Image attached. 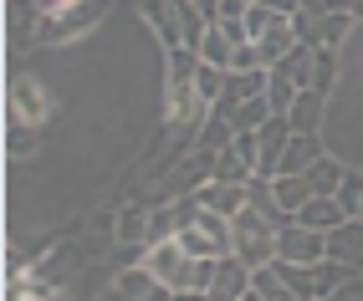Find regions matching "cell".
<instances>
[{"label": "cell", "instance_id": "cell-1", "mask_svg": "<svg viewBox=\"0 0 363 301\" xmlns=\"http://www.w3.org/2000/svg\"><path fill=\"white\" fill-rule=\"evenodd\" d=\"M230 225H235V240H230V250H235V256L246 261L251 271L277 261V230H281L277 220H266L256 205H246L240 215H230Z\"/></svg>", "mask_w": 363, "mask_h": 301}, {"label": "cell", "instance_id": "cell-2", "mask_svg": "<svg viewBox=\"0 0 363 301\" xmlns=\"http://www.w3.org/2000/svg\"><path fill=\"white\" fill-rule=\"evenodd\" d=\"M277 271L286 276L292 296H333V291H337V281H343L353 266L323 256V261H302V266H297V261H277Z\"/></svg>", "mask_w": 363, "mask_h": 301}, {"label": "cell", "instance_id": "cell-3", "mask_svg": "<svg viewBox=\"0 0 363 301\" xmlns=\"http://www.w3.org/2000/svg\"><path fill=\"white\" fill-rule=\"evenodd\" d=\"M143 266H149L159 281L169 286V296H184V291H189V271H195V256L179 245V235H169V240H154V245H149Z\"/></svg>", "mask_w": 363, "mask_h": 301}, {"label": "cell", "instance_id": "cell-4", "mask_svg": "<svg viewBox=\"0 0 363 301\" xmlns=\"http://www.w3.org/2000/svg\"><path fill=\"white\" fill-rule=\"evenodd\" d=\"M328 256V230H312L302 220H286L277 230V261H323Z\"/></svg>", "mask_w": 363, "mask_h": 301}, {"label": "cell", "instance_id": "cell-5", "mask_svg": "<svg viewBox=\"0 0 363 301\" xmlns=\"http://www.w3.org/2000/svg\"><path fill=\"white\" fill-rule=\"evenodd\" d=\"M82 256L87 250L82 245H52V256H36V266H31V276L46 286V291H62L72 276L82 271Z\"/></svg>", "mask_w": 363, "mask_h": 301}, {"label": "cell", "instance_id": "cell-6", "mask_svg": "<svg viewBox=\"0 0 363 301\" xmlns=\"http://www.w3.org/2000/svg\"><path fill=\"white\" fill-rule=\"evenodd\" d=\"M215 301H235V296H251V266L235 256H215V281H210Z\"/></svg>", "mask_w": 363, "mask_h": 301}, {"label": "cell", "instance_id": "cell-7", "mask_svg": "<svg viewBox=\"0 0 363 301\" xmlns=\"http://www.w3.org/2000/svg\"><path fill=\"white\" fill-rule=\"evenodd\" d=\"M11 118H26V123H36V128L52 118V97L41 92L36 77H16L11 82Z\"/></svg>", "mask_w": 363, "mask_h": 301}, {"label": "cell", "instance_id": "cell-8", "mask_svg": "<svg viewBox=\"0 0 363 301\" xmlns=\"http://www.w3.org/2000/svg\"><path fill=\"white\" fill-rule=\"evenodd\" d=\"M312 16V11H307ZM353 6H333V11H323V16H312V26H307V36L302 41H312V46H343V36L353 31Z\"/></svg>", "mask_w": 363, "mask_h": 301}, {"label": "cell", "instance_id": "cell-9", "mask_svg": "<svg viewBox=\"0 0 363 301\" xmlns=\"http://www.w3.org/2000/svg\"><path fill=\"white\" fill-rule=\"evenodd\" d=\"M328 256L353 266V271H363V220L358 215H348L337 230H328Z\"/></svg>", "mask_w": 363, "mask_h": 301}, {"label": "cell", "instance_id": "cell-10", "mask_svg": "<svg viewBox=\"0 0 363 301\" xmlns=\"http://www.w3.org/2000/svg\"><path fill=\"white\" fill-rule=\"evenodd\" d=\"M143 21L159 31L164 52H174V46H184V21L174 11V0H143Z\"/></svg>", "mask_w": 363, "mask_h": 301}, {"label": "cell", "instance_id": "cell-11", "mask_svg": "<svg viewBox=\"0 0 363 301\" xmlns=\"http://www.w3.org/2000/svg\"><path fill=\"white\" fill-rule=\"evenodd\" d=\"M113 291H118V296H133V301H143V296H169V286H164L143 261H138V266H118Z\"/></svg>", "mask_w": 363, "mask_h": 301}, {"label": "cell", "instance_id": "cell-12", "mask_svg": "<svg viewBox=\"0 0 363 301\" xmlns=\"http://www.w3.org/2000/svg\"><path fill=\"white\" fill-rule=\"evenodd\" d=\"M266 82H272V67H251V72H225V92H220V103L215 108H235V103H246V97L266 92Z\"/></svg>", "mask_w": 363, "mask_h": 301}, {"label": "cell", "instance_id": "cell-13", "mask_svg": "<svg viewBox=\"0 0 363 301\" xmlns=\"http://www.w3.org/2000/svg\"><path fill=\"white\" fill-rule=\"evenodd\" d=\"M318 159H323V138L292 128V138H286V148H281V169H277V174H307Z\"/></svg>", "mask_w": 363, "mask_h": 301}, {"label": "cell", "instance_id": "cell-14", "mask_svg": "<svg viewBox=\"0 0 363 301\" xmlns=\"http://www.w3.org/2000/svg\"><path fill=\"white\" fill-rule=\"evenodd\" d=\"M302 36H297V26H292V16H281L277 21V26L272 31H261L256 36V52H261V67H277L286 52H292V46H297Z\"/></svg>", "mask_w": 363, "mask_h": 301}, {"label": "cell", "instance_id": "cell-15", "mask_svg": "<svg viewBox=\"0 0 363 301\" xmlns=\"http://www.w3.org/2000/svg\"><path fill=\"white\" fill-rule=\"evenodd\" d=\"M297 220L312 225V230H337V225L348 220V210H343V199H337V194H312L307 205L297 210Z\"/></svg>", "mask_w": 363, "mask_h": 301}, {"label": "cell", "instance_id": "cell-16", "mask_svg": "<svg viewBox=\"0 0 363 301\" xmlns=\"http://www.w3.org/2000/svg\"><path fill=\"white\" fill-rule=\"evenodd\" d=\"M323 108H328V92L302 87V92H297V103L286 108V123H292L297 133H318V128H323Z\"/></svg>", "mask_w": 363, "mask_h": 301}, {"label": "cell", "instance_id": "cell-17", "mask_svg": "<svg viewBox=\"0 0 363 301\" xmlns=\"http://www.w3.org/2000/svg\"><path fill=\"white\" fill-rule=\"evenodd\" d=\"M312 67H318V46H312V41H297L272 72H281V77L297 82V87H312Z\"/></svg>", "mask_w": 363, "mask_h": 301}, {"label": "cell", "instance_id": "cell-18", "mask_svg": "<svg viewBox=\"0 0 363 301\" xmlns=\"http://www.w3.org/2000/svg\"><path fill=\"white\" fill-rule=\"evenodd\" d=\"M195 194H200V205L220 210V215H240V210H246V184H220V179H205Z\"/></svg>", "mask_w": 363, "mask_h": 301}, {"label": "cell", "instance_id": "cell-19", "mask_svg": "<svg viewBox=\"0 0 363 301\" xmlns=\"http://www.w3.org/2000/svg\"><path fill=\"white\" fill-rule=\"evenodd\" d=\"M200 62H215V67H225L230 72V57H235V36L225 31V21H215V26H205V36H200Z\"/></svg>", "mask_w": 363, "mask_h": 301}, {"label": "cell", "instance_id": "cell-20", "mask_svg": "<svg viewBox=\"0 0 363 301\" xmlns=\"http://www.w3.org/2000/svg\"><path fill=\"white\" fill-rule=\"evenodd\" d=\"M235 128H230V118L220 108H210L205 123H200V133H195V148H205V154H220V148H230Z\"/></svg>", "mask_w": 363, "mask_h": 301}, {"label": "cell", "instance_id": "cell-21", "mask_svg": "<svg viewBox=\"0 0 363 301\" xmlns=\"http://www.w3.org/2000/svg\"><path fill=\"white\" fill-rule=\"evenodd\" d=\"M272 189H277V199H281V210H286V215H297V210L307 205V199L318 194L307 174H277V179H272Z\"/></svg>", "mask_w": 363, "mask_h": 301}, {"label": "cell", "instance_id": "cell-22", "mask_svg": "<svg viewBox=\"0 0 363 301\" xmlns=\"http://www.w3.org/2000/svg\"><path fill=\"white\" fill-rule=\"evenodd\" d=\"M225 118H230V128H235V133H256L261 123L272 118V103H266V92H256V97H246V103L225 108Z\"/></svg>", "mask_w": 363, "mask_h": 301}, {"label": "cell", "instance_id": "cell-23", "mask_svg": "<svg viewBox=\"0 0 363 301\" xmlns=\"http://www.w3.org/2000/svg\"><path fill=\"white\" fill-rule=\"evenodd\" d=\"M281 301V296H292V286H286V276L277 271V261L272 266H256L251 271V301Z\"/></svg>", "mask_w": 363, "mask_h": 301}, {"label": "cell", "instance_id": "cell-24", "mask_svg": "<svg viewBox=\"0 0 363 301\" xmlns=\"http://www.w3.org/2000/svg\"><path fill=\"white\" fill-rule=\"evenodd\" d=\"M251 174H256V169L240 159L235 148H220V154H215V174H210V179H220V184H246Z\"/></svg>", "mask_w": 363, "mask_h": 301}, {"label": "cell", "instance_id": "cell-25", "mask_svg": "<svg viewBox=\"0 0 363 301\" xmlns=\"http://www.w3.org/2000/svg\"><path fill=\"white\" fill-rule=\"evenodd\" d=\"M343 174H348V164H337V159H328V154H323L318 164L307 169V179H312V189H318V194H337Z\"/></svg>", "mask_w": 363, "mask_h": 301}, {"label": "cell", "instance_id": "cell-26", "mask_svg": "<svg viewBox=\"0 0 363 301\" xmlns=\"http://www.w3.org/2000/svg\"><path fill=\"white\" fill-rule=\"evenodd\" d=\"M6 148H11V159H26L31 148H36V123L11 118V128H6Z\"/></svg>", "mask_w": 363, "mask_h": 301}, {"label": "cell", "instance_id": "cell-27", "mask_svg": "<svg viewBox=\"0 0 363 301\" xmlns=\"http://www.w3.org/2000/svg\"><path fill=\"white\" fill-rule=\"evenodd\" d=\"M297 92H302L297 82H286L281 72H272V82H266V103H272V113H286L297 103Z\"/></svg>", "mask_w": 363, "mask_h": 301}, {"label": "cell", "instance_id": "cell-28", "mask_svg": "<svg viewBox=\"0 0 363 301\" xmlns=\"http://www.w3.org/2000/svg\"><path fill=\"white\" fill-rule=\"evenodd\" d=\"M337 82V46H318V67H312V87L328 92Z\"/></svg>", "mask_w": 363, "mask_h": 301}, {"label": "cell", "instance_id": "cell-29", "mask_svg": "<svg viewBox=\"0 0 363 301\" xmlns=\"http://www.w3.org/2000/svg\"><path fill=\"white\" fill-rule=\"evenodd\" d=\"M337 199H343V210H348V215H358V205H363V174H358V169L343 174V184H337Z\"/></svg>", "mask_w": 363, "mask_h": 301}, {"label": "cell", "instance_id": "cell-30", "mask_svg": "<svg viewBox=\"0 0 363 301\" xmlns=\"http://www.w3.org/2000/svg\"><path fill=\"white\" fill-rule=\"evenodd\" d=\"M251 67H261V52H256V41H235L230 72H251Z\"/></svg>", "mask_w": 363, "mask_h": 301}, {"label": "cell", "instance_id": "cell-31", "mask_svg": "<svg viewBox=\"0 0 363 301\" xmlns=\"http://www.w3.org/2000/svg\"><path fill=\"white\" fill-rule=\"evenodd\" d=\"M333 296H337V301H363V271H348L343 281H337Z\"/></svg>", "mask_w": 363, "mask_h": 301}, {"label": "cell", "instance_id": "cell-32", "mask_svg": "<svg viewBox=\"0 0 363 301\" xmlns=\"http://www.w3.org/2000/svg\"><path fill=\"white\" fill-rule=\"evenodd\" d=\"M67 6H77V0H36V11H41V16H62Z\"/></svg>", "mask_w": 363, "mask_h": 301}, {"label": "cell", "instance_id": "cell-33", "mask_svg": "<svg viewBox=\"0 0 363 301\" xmlns=\"http://www.w3.org/2000/svg\"><path fill=\"white\" fill-rule=\"evenodd\" d=\"M266 6H272V11H281V16H297V6H302V0H266Z\"/></svg>", "mask_w": 363, "mask_h": 301}, {"label": "cell", "instance_id": "cell-34", "mask_svg": "<svg viewBox=\"0 0 363 301\" xmlns=\"http://www.w3.org/2000/svg\"><path fill=\"white\" fill-rule=\"evenodd\" d=\"M353 16H363V0H353Z\"/></svg>", "mask_w": 363, "mask_h": 301}, {"label": "cell", "instance_id": "cell-35", "mask_svg": "<svg viewBox=\"0 0 363 301\" xmlns=\"http://www.w3.org/2000/svg\"><path fill=\"white\" fill-rule=\"evenodd\" d=\"M333 6H353V0H333Z\"/></svg>", "mask_w": 363, "mask_h": 301}, {"label": "cell", "instance_id": "cell-36", "mask_svg": "<svg viewBox=\"0 0 363 301\" xmlns=\"http://www.w3.org/2000/svg\"><path fill=\"white\" fill-rule=\"evenodd\" d=\"M358 220H363V205H358Z\"/></svg>", "mask_w": 363, "mask_h": 301}]
</instances>
